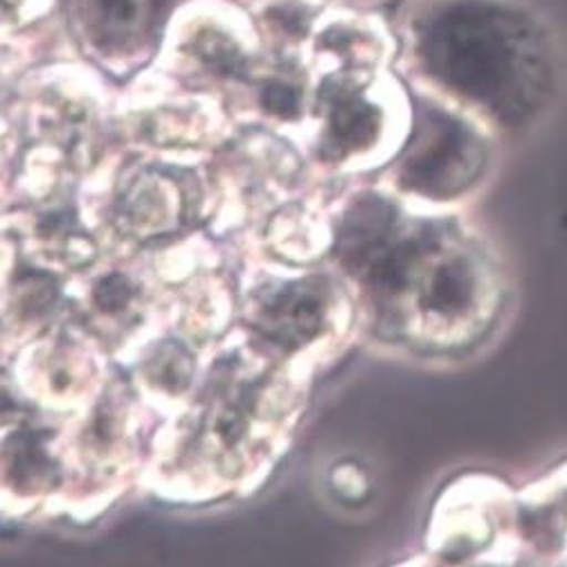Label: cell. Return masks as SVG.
Returning a JSON list of instances; mask_svg holds the SVG:
<instances>
[{
	"instance_id": "3",
	"label": "cell",
	"mask_w": 567,
	"mask_h": 567,
	"mask_svg": "<svg viewBox=\"0 0 567 567\" xmlns=\"http://www.w3.org/2000/svg\"><path fill=\"white\" fill-rule=\"evenodd\" d=\"M327 318V293L318 281H287L255 298L252 324L284 347L311 342Z\"/></svg>"
},
{
	"instance_id": "2",
	"label": "cell",
	"mask_w": 567,
	"mask_h": 567,
	"mask_svg": "<svg viewBox=\"0 0 567 567\" xmlns=\"http://www.w3.org/2000/svg\"><path fill=\"white\" fill-rule=\"evenodd\" d=\"M484 161V145L471 128L433 111L423 115L416 128L401 176L412 192L449 198L473 185Z\"/></svg>"
},
{
	"instance_id": "5",
	"label": "cell",
	"mask_w": 567,
	"mask_h": 567,
	"mask_svg": "<svg viewBox=\"0 0 567 567\" xmlns=\"http://www.w3.org/2000/svg\"><path fill=\"white\" fill-rule=\"evenodd\" d=\"M167 0H91V37L104 50L131 45L137 37H152L165 14Z\"/></svg>"
},
{
	"instance_id": "6",
	"label": "cell",
	"mask_w": 567,
	"mask_h": 567,
	"mask_svg": "<svg viewBox=\"0 0 567 567\" xmlns=\"http://www.w3.org/2000/svg\"><path fill=\"white\" fill-rule=\"evenodd\" d=\"M327 145L347 156L370 150L381 128V113L361 95L342 89L327 91Z\"/></svg>"
},
{
	"instance_id": "7",
	"label": "cell",
	"mask_w": 567,
	"mask_h": 567,
	"mask_svg": "<svg viewBox=\"0 0 567 567\" xmlns=\"http://www.w3.org/2000/svg\"><path fill=\"white\" fill-rule=\"evenodd\" d=\"M172 196L163 183V187L156 183V178H142L133 192L126 198L124 212L128 215V221L137 230H165L172 219Z\"/></svg>"
},
{
	"instance_id": "10",
	"label": "cell",
	"mask_w": 567,
	"mask_h": 567,
	"mask_svg": "<svg viewBox=\"0 0 567 567\" xmlns=\"http://www.w3.org/2000/svg\"><path fill=\"white\" fill-rule=\"evenodd\" d=\"M93 302L106 316H122L128 313L137 302V289L128 277L109 275L95 284Z\"/></svg>"
},
{
	"instance_id": "4",
	"label": "cell",
	"mask_w": 567,
	"mask_h": 567,
	"mask_svg": "<svg viewBox=\"0 0 567 567\" xmlns=\"http://www.w3.org/2000/svg\"><path fill=\"white\" fill-rule=\"evenodd\" d=\"M486 270L471 255H455L433 266L423 291V309L446 322H464L486 302Z\"/></svg>"
},
{
	"instance_id": "9",
	"label": "cell",
	"mask_w": 567,
	"mask_h": 567,
	"mask_svg": "<svg viewBox=\"0 0 567 567\" xmlns=\"http://www.w3.org/2000/svg\"><path fill=\"white\" fill-rule=\"evenodd\" d=\"M154 383L165 392H181L192 379V357L174 340L163 342L147 365Z\"/></svg>"
},
{
	"instance_id": "8",
	"label": "cell",
	"mask_w": 567,
	"mask_h": 567,
	"mask_svg": "<svg viewBox=\"0 0 567 567\" xmlns=\"http://www.w3.org/2000/svg\"><path fill=\"white\" fill-rule=\"evenodd\" d=\"M10 462L14 464V475L21 477V484L30 482L41 486L48 484L56 473V464L52 462L41 433H21Z\"/></svg>"
},
{
	"instance_id": "11",
	"label": "cell",
	"mask_w": 567,
	"mask_h": 567,
	"mask_svg": "<svg viewBox=\"0 0 567 567\" xmlns=\"http://www.w3.org/2000/svg\"><path fill=\"white\" fill-rule=\"evenodd\" d=\"M261 102L272 115H279L284 120L296 117L300 113V93H298V89H293L291 84H284V82L268 84L261 93Z\"/></svg>"
},
{
	"instance_id": "1",
	"label": "cell",
	"mask_w": 567,
	"mask_h": 567,
	"mask_svg": "<svg viewBox=\"0 0 567 567\" xmlns=\"http://www.w3.org/2000/svg\"><path fill=\"white\" fill-rule=\"evenodd\" d=\"M431 73L501 122H525L545 102L549 65L536 34L498 8L462 3L421 34Z\"/></svg>"
}]
</instances>
